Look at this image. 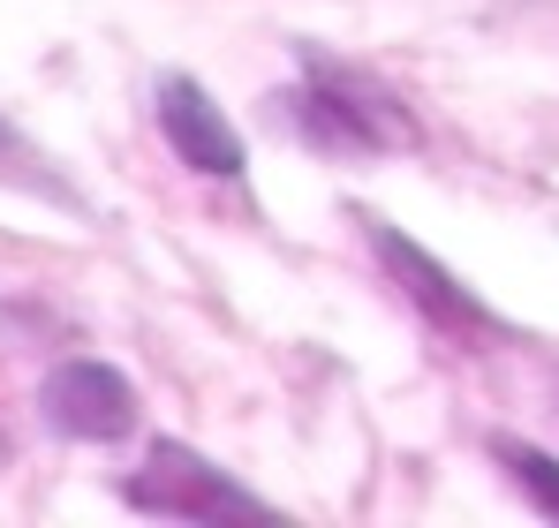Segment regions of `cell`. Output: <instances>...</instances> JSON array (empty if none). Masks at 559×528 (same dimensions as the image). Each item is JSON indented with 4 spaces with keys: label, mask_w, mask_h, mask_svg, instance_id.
Segmentation results:
<instances>
[{
    "label": "cell",
    "mask_w": 559,
    "mask_h": 528,
    "mask_svg": "<svg viewBox=\"0 0 559 528\" xmlns=\"http://www.w3.org/2000/svg\"><path fill=\"white\" fill-rule=\"evenodd\" d=\"M273 113L295 129V144H310L318 159H393L416 144V113L401 106V91H385L371 69H348L318 46H302V76L273 98Z\"/></svg>",
    "instance_id": "obj_1"
},
{
    "label": "cell",
    "mask_w": 559,
    "mask_h": 528,
    "mask_svg": "<svg viewBox=\"0 0 559 528\" xmlns=\"http://www.w3.org/2000/svg\"><path fill=\"white\" fill-rule=\"evenodd\" d=\"M121 499L136 514H159V521H273V499L242 491L227 468H212L204 453H189L175 439L152 445V460L121 483Z\"/></svg>",
    "instance_id": "obj_2"
},
{
    "label": "cell",
    "mask_w": 559,
    "mask_h": 528,
    "mask_svg": "<svg viewBox=\"0 0 559 528\" xmlns=\"http://www.w3.org/2000/svg\"><path fill=\"white\" fill-rule=\"evenodd\" d=\"M38 416H46L53 439H76V445H121L136 423H144L136 385H129L114 362H98V355H69V362L46 370Z\"/></svg>",
    "instance_id": "obj_3"
},
{
    "label": "cell",
    "mask_w": 559,
    "mask_h": 528,
    "mask_svg": "<svg viewBox=\"0 0 559 528\" xmlns=\"http://www.w3.org/2000/svg\"><path fill=\"white\" fill-rule=\"evenodd\" d=\"M364 235H371L378 264H385V272L408 287V302H416V310H424L439 333H454L462 348H468V340H499V333H507V325H499V317H491V310H484L462 279H454L447 264L424 250V242H408V235H401V227H385L378 212H364Z\"/></svg>",
    "instance_id": "obj_4"
},
{
    "label": "cell",
    "mask_w": 559,
    "mask_h": 528,
    "mask_svg": "<svg viewBox=\"0 0 559 528\" xmlns=\"http://www.w3.org/2000/svg\"><path fill=\"white\" fill-rule=\"evenodd\" d=\"M152 121H159L167 152L182 159L189 175H204V181H242V175H250L242 129L204 98L197 76H159V91H152Z\"/></svg>",
    "instance_id": "obj_5"
},
{
    "label": "cell",
    "mask_w": 559,
    "mask_h": 528,
    "mask_svg": "<svg viewBox=\"0 0 559 528\" xmlns=\"http://www.w3.org/2000/svg\"><path fill=\"white\" fill-rule=\"evenodd\" d=\"M0 175L15 181V189H38V196H53V204H69V212L84 204V196H76L69 181H61L53 167H46V152H38V144H31V136H23V129L8 121V113H0Z\"/></svg>",
    "instance_id": "obj_6"
},
{
    "label": "cell",
    "mask_w": 559,
    "mask_h": 528,
    "mask_svg": "<svg viewBox=\"0 0 559 528\" xmlns=\"http://www.w3.org/2000/svg\"><path fill=\"white\" fill-rule=\"evenodd\" d=\"M491 453H499V468L522 483V499H530L545 521H559V460L552 453H537V445H522V439H499Z\"/></svg>",
    "instance_id": "obj_7"
},
{
    "label": "cell",
    "mask_w": 559,
    "mask_h": 528,
    "mask_svg": "<svg viewBox=\"0 0 559 528\" xmlns=\"http://www.w3.org/2000/svg\"><path fill=\"white\" fill-rule=\"evenodd\" d=\"M0 468H8V431H0Z\"/></svg>",
    "instance_id": "obj_8"
}]
</instances>
